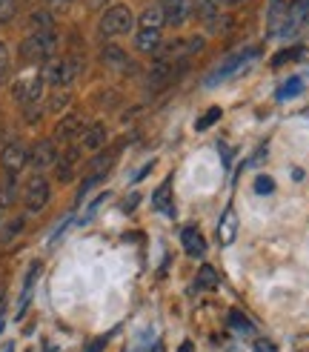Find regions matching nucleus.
<instances>
[{"instance_id": "33", "label": "nucleus", "mask_w": 309, "mask_h": 352, "mask_svg": "<svg viewBox=\"0 0 309 352\" xmlns=\"http://www.w3.org/2000/svg\"><path fill=\"white\" fill-rule=\"evenodd\" d=\"M301 52H304V49H289V52H281V55L275 58L272 63H275V66H281V63H286V60H295V58H301Z\"/></svg>"}, {"instance_id": "30", "label": "nucleus", "mask_w": 309, "mask_h": 352, "mask_svg": "<svg viewBox=\"0 0 309 352\" xmlns=\"http://www.w3.org/2000/svg\"><path fill=\"white\" fill-rule=\"evenodd\" d=\"M9 66H12V58H9V46L0 41V86L6 83V78H9Z\"/></svg>"}, {"instance_id": "28", "label": "nucleus", "mask_w": 309, "mask_h": 352, "mask_svg": "<svg viewBox=\"0 0 309 352\" xmlns=\"http://www.w3.org/2000/svg\"><path fill=\"white\" fill-rule=\"evenodd\" d=\"M215 120H220V109H218V107H212V109H206V112H203V115L198 118V123H195V129H198V132H206V129H209V126H212V123H215Z\"/></svg>"}, {"instance_id": "37", "label": "nucleus", "mask_w": 309, "mask_h": 352, "mask_svg": "<svg viewBox=\"0 0 309 352\" xmlns=\"http://www.w3.org/2000/svg\"><path fill=\"white\" fill-rule=\"evenodd\" d=\"M181 352H192V344H189V341H186V344H181Z\"/></svg>"}, {"instance_id": "17", "label": "nucleus", "mask_w": 309, "mask_h": 352, "mask_svg": "<svg viewBox=\"0 0 309 352\" xmlns=\"http://www.w3.org/2000/svg\"><path fill=\"white\" fill-rule=\"evenodd\" d=\"M46 29H55V17H52V12H49V9L32 12V17H29V32H46Z\"/></svg>"}, {"instance_id": "38", "label": "nucleus", "mask_w": 309, "mask_h": 352, "mask_svg": "<svg viewBox=\"0 0 309 352\" xmlns=\"http://www.w3.org/2000/svg\"><path fill=\"white\" fill-rule=\"evenodd\" d=\"M227 3H244V0H227Z\"/></svg>"}, {"instance_id": "18", "label": "nucleus", "mask_w": 309, "mask_h": 352, "mask_svg": "<svg viewBox=\"0 0 309 352\" xmlns=\"http://www.w3.org/2000/svg\"><path fill=\"white\" fill-rule=\"evenodd\" d=\"M163 23H166V17H163L161 3H158V6H149V9L141 14V29H158V32H161Z\"/></svg>"}, {"instance_id": "20", "label": "nucleus", "mask_w": 309, "mask_h": 352, "mask_svg": "<svg viewBox=\"0 0 309 352\" xmlns=\"http://www.w3.org/2000/svg\"><path fill=\"white\" fill-rule=\"evenodd\" d=\"M220 0H192V14L201 17V21H209V17H215L220 9Z\"/></svg>"}, {"instance_id": "3", "label": "nucleus", "mask_w": 309, "mask_h": 352, "mask_svg": "<svg viewBox=\"0 0 309 352\" xmlns=\"http://www.w3.org/2000/svg\"><path fill=\"white\" fill-rule=\"evenodd\" d=\"M135 26V17H132V9L124 6V3H115L103 12L100 17V34L103 38H117V34H126L132 32Z\"/></svg>"}, {"instance_id": "36", "label": "nucleus", "mask_w": 309, "mask_h": 352, "mask_svg": "<svg viewBox=\"0 0 309 352\" xmlns=\"http://www.w3.org/2000/svg\"><path fill=\"white\" fill-rule=\"evenodd\" d=\"M103 3H106V0H89V6H92V9H98V6H103Z\"/></svg>"}, {"instance_id": "13", "label": "nucleus", "mask_w": 309, "mask_h": 352, "mask_svg": "<svg viewBox=\"0 0 309 352\" xmlns=\"http://www.w3.org/2000/svg\"><path fill=\"white\" fill-rule=\"evenodd\" d=\"M106 146V126L103 123H92V126L83 129V149L89 152H100Z\"/></svg>"}, {"instance_id": "11", "label": "nucleus", "mask_w": 309, "mask_h": 352, "mask_svg": "<svg viewBox=\"0 0 309 352\" xmlns=\"http://www.w3.org/2000/svg\"><path fill=\"white\" fill-rule=\"evenodd\" d=\"M255 58V49H247V52H238V55H232V58H227V60H223V66L218 69V72L212 75V80L209 83H215L218 78H227V75H235L238 72V69L240 66H247L249 60Z\"/></svg>"}, {"instance_id": "14", "label": "nucleus", "mask_w": 309, "mask_h": 352, "mask_svg": "<svg viewBox=\"0 0 309 352\" xmlns=\"http://www.w3.org/2000/svg\"><path fill=\"white\" fill-rule=\"evenodd\" d=\"M135 46L146 52V55H154V52L161 49V32L158 29H141L135 34Z\"/></svg>"}, {"instance_id": "27", "label": "nucleus", "mask_w": 309, "mask_h": 352, "mask_svg": "<svg viewBox=\"0 0 309 352\" xmlns=\"http://www.w3.org/2000/svg\"><path fill=\"white\" fill-rule=\"evenodd\" d=\"M198 284L206 287V289H212V287L218 284V272L209 267V263H203V267L198 270Z\"/></svg>"}, {"instance_id": "39", "label": "nucleus", "mask_w": 309, "mask_h": 352, "mask_svg": "<svg viewBox=\"0 0 309 352\" xmlns=\"http://www.w3.org/2000/svg\"><path fill=\"white\" fill-rule=\"evenodd\" d=\"M0 329H3V315H0Z\"/></svg>"}, {"instance_id": "41", "label": "nucleus", "mask_w": 309, "mask_h": 352, "mask_svg": "<svg viewBox=\"0 0 309 352\" xmlns=\"http://www.w3.org/2000/svg\"><path fill=\"white\" fill-rule=\"evenodd\" d=\"M0 221H3V209H0Z\"/></svg>"}, {"instance_id": "24", "label": "nucleus", "mask_w": 309, "mask_h": 352, "mask_svg": "<svg viewBox=\"0 0 309 352\" xmlns=\"http://www.w3.org/2000/svg\"><path fill=\"white\" fill-rule=\"evenodd\" d=\"M206 26H209V32L212 34H220V32H229V26H232V17L229 14H215V17H209V21H206Z\"/></svg>"}, {"instance_id": "5", "label": "nucleus", "mask_w": 309, "mask_h": 352, "mask_svg": "<svg viewBox=\"0 0 309 352\" xmlns=\"http://www.w3.org/2000/svg\"><path fill=\"white\" fill-rule=\"evenodd\" d=\"M26 164H29L26 146L21 144V140H9V144L3 146V152H0V166L6 169L9 178H17V172H21Z\"/></svg>"}, {"instance_id": "34", "label": "nucleus", "mask_w": 309, "mask_h": 352, "mask_svg": "<svg viewBox=\"0 0 309 352\" xmlns=\"http://www.w3.org/2000/svg\"><path fill=\"white\" fill-rule=\"evenodd\" d=\"M69 3H72V0H49V12L52 14H63L69 9Z\"/></svg>"}, {"instance_id": "8", "label": "nucleus", "mask_w": 309, "mask_h": 352, "mask_svg": "<svg viewBox=\"0 0 309 352\" xmlns=\"http://www.w3.org/2000/svg\"><path fill=\"white\" fill-rule=\"evenodd\" d=\"M161 9H163L166 23H172V26H181L186 17L192 14V3H189V0H161Z\"/></svg>"}, {"instance_id": "19", "label": "nucleus", "mask_w": 309, "mask_h": 352, "mask_svg": "<svg viewBox=\"0 0 309 352\" xmlns=\"http://www.w3.org/2000/svg\"><path fill=\"white\" fill-rule=\"evenodd\" d=\"M284 17H289L286 9H284V0H272V9H269V32L272 34H281Z\"/></svg>"}, {"instance_id": "29", "label": "nucleus", "mask_w": 309, "mask_h": 352, "mask_svg": "<svg viewBox=\"0 0 309 352\" xmlns=\"http://www.w3.org/2000/svg\"><path fill=\"white\" fill-rule=\"evenodd\" d=\"M17 6H21V0H0V23L14 21Z\"/></svg>"}, {"instance_id": "15", "label": "nucleus", "mask_w": 309, "mask_h": 352, "mask_svg": "<svg viewBox=\"0 0 309 352\" xmlns=\"http://www.w3.org/2000/svg\"><path fill=\"white\" fill-rule=\"evenodd\" d=\"M152 209H154V212H161V215H166V218H175V204H172L169 184H163V186L152 195Z\"/></svg>"}, {"instance_id": "35", "label": "nucleus", "mask_w": 309, "mask_h": 352, "mask_svg": "<svg viewBox=\"0 0 309 352\" xmlns=\"http://www.w3.org/2000/svg\"><path fill=\"white\" fill-rule=\"evenodd\" d=\"M255 352H278V349H275V344H272V341L258 338V341H255Z\"/></svg>"}, {"instance_id": "22", "label": "nucleus", "mask_w": 309, "mask_h": 352, "mask_svg": "<svg viewBox=\"0 0 309 352\" xmlns=\"http://www.w3.org/2000/svg\"><path fill=\"white\" fill-rule=\"evenodd\" d=\"M229 327L238 332V336H252V332H255V327H252V321L247 318V315L244 312H229Z\"/></svg>"}, {"instance_id": "42", "label": "nucleus", "mask_w": 309, "mask_h": 352, "mask_svg": "<svg viewBox=\"0 0 309 352\" xmlns=\"http://www.w3.org/2000/svg\"><path fill=\"white\" fill-rule=\"evenodd\" d=\"M135 352H141V349H135Z\"/></svg>"}, {"instance_id": "23", "label": "nucleus", "mask_w": 309, "mask_h": 352, "mask_svg": "<svg viewBox=\"0 0 309 352\" xmlns=\"http://www.w3.org/2000/svg\"><path fill=\"white\" fill-rule=\"evenodd\" d=\"M14 201H17V184H14V178H9L3 186H0V209L12 206Z\"/></svg>"}, {"instance_id": "25", "label": "nucleus", "mask_w": 309, "mask_h": 352, "mask_svg": "<svg viewBox=\"0 0 309 352\" xmlns=\"http://www.w3.org/2000/svg\"><path fill=\"white\" fill-rule=\"evenodd\" d=\"M103 63H109V66H126V55H124V49H117V46H106V49H103Z\"/></svg>"}, {"instance_id": "10", "label": "nucleus", "mask_w": 309, "mask_h": 352, "mask_svg": "<svg viewBox=\"0 0 309 352\" xmlns=\"http://www.w3.org/2000/svg\"><path fill=\"white\" fill-rule=\"evenodd\" d=\"M235 238H238V215H235V209H227L218 223V241L220 246H232Z\"/></svg>"}, {"instance_id": "4", "label": "nucleus", "mask_w": 309, "mask_h": 352, "mask_svg": "<svg viewBox=\"0 0 309 352\" xmlns=\"http://www.w3.org/2000/svg\"><path fill=\"white\" fill-rule=\"evenodd\" d=\"M52 198V189H49V181L43 178V175H34V178H29V184L23 186V206L26 212H41V209L49 204Z\"/></svg>"}, {"instance_id": "31", "label": "nucleus", "mask_w": 309, "mask_h": 352, "mask_svg": "<svg viewBox=\"0 0 309 352\" xmlns=\"http://www.w3.org/2000/svg\"><path fill=\"white\" fill-rule=\"evenodd\" d=\"M255 192H258V195H272V192H275V181L266 178V175H258V178H255Z\"/></svg>"}, {"instance_id": "26", "label": "nucleus", "mask_w": 309, "mask_h": 352, "mask_svg": "<svg viewBox=\"0 0 309 352\" xmlns=\"http://www.w3.org/2000/svg\"><path fill=\"white\" fill-rule=\"evenodd\" d=\"M69 100H72V95H69V89H60V92H55L49 98V112H60V109H66L69 107Z\"/></svg>"}, {"instance_id": "2", "label": "nucleus", "mask_w": 309, "mask_h": 352, "mask_svg": "<svg viewBox=\"0 0 309 352\" xmlns=\"http://www.w3.org/2000/svg\"><path fill=\"white\" fill-rule=\"evenodd\" d=\"M80 72H83V60L80 58H52V60H46L41 75L52 86H69Z\"/></svg>"}, {"instance_id": "16", "label": "nucleus", "mask_w": 309, "mask_h": 352, "mask_svg": "<svg viewBox=\"0 0 309 352\" xmlns=\"http://www.w3.org/2000/svg\"><path fill=\"white\" fill-rule=\"evenodd\" d=\"M23 232V215H14V218H6L0 221V243H9L14 241L17 235Z\"/></svg>"}, {"instance_id": "6", "label": "nucleus", "mask_w": 309, "mask_h": 352, "mask_svg": "<svg viewBox=\"0 0 309 352\" xmlns=\"http://www.w3.org/2000/svg\"><path fill=\"white\" fill-rule=\"evenodd\" d=\"M58 164V146H55V140H38L32 149H29V166L34 172H43V169H52Z\"/></svg>"}, {"instance_id": "7", "label": "nucleus", "mask_w": 309, "mask_h": 352, "mask_svg": "<svg viewBox=\"0 0 309 352\" xmlns=\"http://www.w3.org/2000/svg\"><path fill=\"white\" fill-rule=\"evenodd\" d=\"M78 161H80V146H69L63 155H58L55 178H58L60 184H69V181L75 178V166H78Z\"/></svg>"}, {"instance_id": "9", "label": "nucleus", "mask_w": 309, "mask_h": 352, "mask_svg": "<svg viewBox=\"0 0 309 352\" xmlns=\"http://www.w3.org/2000/svg\"><path fill=\"white\" fill-rule=\"evenodd\" d=\"M78 135H83V120L80 115H66L58 126H55V144H69Z\"/></svg>"}, {"instance_id": "32", "label": "nucleus", "mask_w": 309, "mask_h": 352, "mask_svg": "<svg viewBox=\"0 0 309 352\" xmlns=\"http://www.w3.org/2000/svg\"><path fill=\"white\" fill-rule=\"evenodd\" d=\"M301 89H304V83H301L298 78H292V80H289V83L284 86V89L278 92V98H281V100H284V98H292V95H298Z\"/></svg>"}, {"instance_id": "1", "label": "nucleus", "mask_w": 309, "mask_h": 352, "mask_svg": "<svg viewBox=\"0 0 309 352\" xmlns=\"http://www.w3.org/2000/svg\"><path fill=\"white\" fill-rule=\"evenodd\" d=\"M58 49V34L55 29H46V32H32L29 38L21 43V58L26 63H46L52 60Z\"/></svg>"}, {"instance_id": "21", "label": "nucleus", "mask_w": 309, "mask_h": 352, "mask_svg": "<svg viewBox=\"0 0 309 352\" xmlns=\"http://www.w3.org/2000/svg\"><path fill=\"white\" fill-rule=\"evenodd\" d=\"M112 161H115V152H100L95 161L89 164V175H92V178H103V175L109 172Z\"/></svg>"}, {"instance_id": "40", "label": "nucleus", "mask_w": 309, "mask_h": 352, "mask_svg": "<svg viewBox=\"0 0 309 352\" xmlns=\"http://www.w3.org/2000/svg\"><path fill=\"white\" fill-rule=\"evenodd\" d=\"M0 146H3V132H0Z\"/></svg>"}, {"instance_id": "12", "label": "nucleus", "mask_w": 309, "mask_h": 352, "mask_svg": "<svg viewBox=\"0 0 309 352\" xmlns=\"http://www.w3.org/2000/svg\"><path fill=\"white\" fill-rule=\"evenodd\" d=\"M181 241H183V250L192 255V258H203V252H206V241H203V235H201L198 226H186L183 235H181Z\"/></svg>"}]
</instances>
